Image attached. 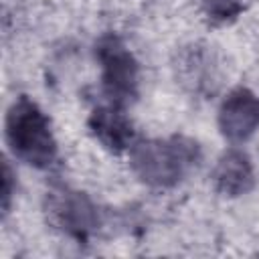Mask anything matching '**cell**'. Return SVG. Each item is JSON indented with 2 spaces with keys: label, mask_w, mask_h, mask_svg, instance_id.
<instances>
[{
  "label": "cell",
  "mask_w": 259,
  "mask_h": 259,
  "mask_svg": "<svg viewBox=\"0 0 259 259\" xmlns=\"http://www.w3.org/2000/svg\"><path fill=\"white\" fill-rule=\"evenodd\" d=\"M6 140L14 156L45 168L53 162L57 146L45 113L26 97L12 103L6 117Z\"/></svg>",
  "instance_id": "1"
},
{
  "label": "cell",
  "mask_w": 259,
  "mask_h": 259,
  "mask_svg": "<svg viewBox=\"0 0 259 259\" xmlns=\"http://www.w3.org/2000/svg\"><path fill=\"white\" fill-rule=\"evenodd\" d=\"M97 57L103 69V89L113 105H125L136 97L138 87V65L130 51L115 36L99 40Z\"/></svg>",
  "instance_id": "2"
},
{
  "label": "cell",
  "mask_w": 259,
  "mask_h": 259,
  "mask_svg": "<svg viewBox=\"0 0 259 259\" xmlns=\"http://www.w3.org/2000/svg\"><path fill=\"white\" fill-rule=\"evenodd\" d=\"M93 134L113 152L123 150L132 140V125L115 107H99L91 115Z\"/></svg>",
  "instance_id": "3"
},
{
  "label": "cell",
  "mask_w": 259,
  "mask_h": 259,
  "mask_svg": "<svg viewBox=\"0 0 259 259\" xmlns=\"http://www.w3.org/2000/svg\"><path fill=\"white\" fill-rule=\"evenodd\" d=\"M217 178L221 182V186L225 190H233V192H241L245 190V182L251 180V172H249V164L247 158L239 152H231L229 156H225V160L219 166Z\"/></svg>",
  "instance_id": "4"
}]
</instances>
